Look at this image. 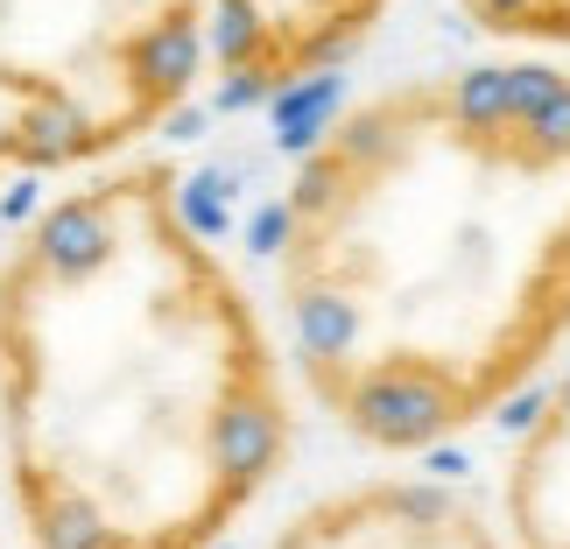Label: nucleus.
I'll return each instance as SVG.
<instances>
[{
  "label": "nucleus",
  "instance_id": "1",
  "mask_svg": "<svg viewBox=\"0 0 570 549\" xmlns=\"http://www.w3.org/2000/svg\"><path fill=\"white\" fill-rule=\"evenodd\" d=\"M303 381L353 437L423 451L570 332V71L444 63L360 92L268 218Z\"/></svg>",
  "mask_w": 570,
  "mask_h": 549
},
{
  "label": "nucleus",
  "instance_id": "2",
  "mask_svg": "<svg viewBox=\"0 0 570 549\" xmlns=\"http://www.w3.org/2000/svg\"><path fill=\"white\" fill-rule=\"evenodd\" d=\"M289 458L282 353L184 169L114 156L0 247V487L29 549H212Z\"/></svg>",
  "mask_w": 570,
  "mask_h": 549
},
{
  "label": "nucleus",
  "instance_id": "3",
  "mask_svg": "<svg viewBox=\"0 0 570 549\" xmlns=\"http://www.w3.org/2000/svg\"><path fill=\"white\" fill-rule=\"evenodd\" d=\"M387 21V0H212V78L233 99H282L338 71Z\"/></svg>",
  "mask_w": 570,
  "mask_h": 549
}]
</instances>
